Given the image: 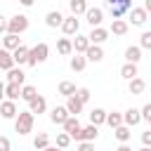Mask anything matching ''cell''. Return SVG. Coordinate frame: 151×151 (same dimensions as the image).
Listing matches in <instances>:
<instances>
[{
    "mask_svg": "<svg viewBox=\"0 0 151 151\" xmlns=\"http://www.w3.org/2000/svg\"><path fill=\"white\" fill-rule=\"evenodd\" d=\"M47 54H50V47H47L45 42H38V45H33V47L28 50L26 64H28V66H38V64H42V61L47 59Z\"/></svg>",
    "mask_w": 151,
    "mask_h": 151,
    "instance_id": "1",
    "label": "cell"
},
{
    "mask_svg": "<svg viewBox=\"0 0 151 151\" xmlns=\"http://www.w3.org/2000/svg\"><path fill=\"white\" fill-rule=\"evenodd\" d=\"M33 120H35V116H31L28 111H19L17 118H14V130L19 134H28L33 130Z\"/></svg>",
    "mask_w": 151,
    "mask_h": 151,
    "instance_id": "2",
    "label": "cell"
},
{
    "mask_svg": "<svg viewBox=\"0 0 151 151\" xmlns=\"http://www.w3.org/2000/svg\"><path fill=\"white\" fill-rule=\"evenodd\" d=\"M28 28V17L26 14H14L12 19H7V33L9 35H21Z\"/></svg>",
    "mask_w": 151,
    "mask_h": 151,
    "instance_id": "3",
    "label": "cell"
},
{
    "mask_svg": "<svg viewBox=\"0 0 151 151\" xmlns=\"http://www.w3.org/2000/svg\"><path fill=\"white\" fill-rule=\"evenodd\" d=\"M106 7L111 9L113 19H123V14L132 9V2H130V0H109V2H106Z\"/></svg>",
    "mask_w": 151,
    "mask_h": 151,
    "instance_id": "4",
    "label": "cell"
},
{
    "mask_svg": "<svg viewBox=\"0 0 151 151\" xmlns=\"http://www.w3.org/2000/svg\"><path fill=\"white\" fill-rule=\"evenodd\" d=\"M85 19H87V24H90L92 28H99L101 21H104V12H101V7H87Z\"/></svg>",
    "mask_w": 151,
    "mask_h": 151,
    "instance_id": "5",
    "label": "cell"
},
{
    "mask_svg": "<svg viewBox=\"0 0 151 151\" xmlns=\"http://www.w3.org/2000/svg\"><path fill=\"white\" fill-rule=\"evenodd\" d=\"M59 28L64 31V35H78L80 21H78L76 17H64V21H61V26H59Z\"/></svg>",
    "mask_w": 151,
    "mask_h": 151,
    "instance_id": "6",
    "label": "cell"
},
{
    "mask_svg": "<svg viewBox=\"0 0 151 151\" xmlns=\"http://www.w3.org/2000/svg\"><path fill=\"white\" fill-rule=\"evenodd\" d=\"M106 38H109V31L99 26V28H92V31H90V35H87V42H90V45H101Z\"/></svg>",
    "mask_w": 151,
    "mask_h": 151,
    "instance_id": "7",
    "label": "cell"
},
{
    "mask_svg": "<svg viewBox=\"0 0 151 151\" xmlns=\"http://www.w3.org/2000/svg\"><path fill=\"white\" fill-rule=\"evenodd\" d=\"M104 59V50H101V45H90L87 50H85V61H94V64H99Z\"/></svg>",
    "mask_w": 151,
    "mask_h": 151,
    "instance_id": "8",
    "label": "cell"
},
{
    "mask_svg": "<svg viewBox=\"0 0 151 151\" xmlns=\"http://www.w3.org/2000/svg\"><path fill=\"white\" fill-rule=\"evenodd\" d=\"M139 123H142V118H139V109H127V111L123 113V125H125V127L132 130V125H139Z\"/></svg>",
    "mask_w": 151,
    "mask_h": 151,
    "instance_id": "9",
    "label": "cell"
},
{
    "mask_svg": "<svg viewBox=\"0 0 151 151\" xmlns=\"http://www.w3.org/2000/svg\"><path fill=\"white\" fill-rule=\"evenodd\" d=\"M17 104L14 101H0V118H5V120H9V118H17Z\"/></svg>",
    "mask_w": 151,
    "mask_h": 151,
    "instance_id": "10",
    "label": "cell"
},
{
    "mask_svg": "<svg viewBox=\"0 0 151 151\" xmlns=\"http://www.w3.org/2000/svg\"><path fill=\"white\" fill-rule=\"evenodd\" d=\"M24 80H26V73L21 71V68H9L7 71V83H12V85H19V87H24Z\"/></svg>",
    "mask_w": 151,
    "mask_h": 151,
    "instance_id": "11",
    "label": "cell"
},
{
    "mask_svg": "<svg viewBox=\"0 0 151 151\" xmlns=\"http://www.w3.org/2000/svg\"><path fill=\"white\" fill-rule=\"evenodd\" d=\"M45 111H47V101H45V97L38 94V97L28 104V113H31V116H35V113L40 116V113H45Z\"/></svg>",
    "mask_w": 151,
    "mask_h": 151,
    "instance_id": "12",
    "label": "cell"
},
{
    "mask_svg": "<svg viewBox=\"0 0 151 151\" xmlns=\"http://www.w3.org/2000/svg\"><path fill=\"white\" fill-rule=\"evenodd\" d=\"M66 118H68V111H66L64 106H54V109L50 111V120H52L54 125H64Z\"/></svg>",
    "mask_w": 151,
    "mask_h": 151,
    "instance_id": "13",
    "label": "cell"
},
{
    "mask_svg": "<svg viewBox=\"0 0 151 151\" xmlns=\"http://www.w3.org/2000/svg\"><path fill=\"white\" fill-rule=\"evenodd\" d=\"M97 134H99V130H97L94 125H85V127H80V132H78V142H94Z\"/></svg>",
    "mask_w": 151,
    "mask_h": 151,
    "instance_id": "14",
    "label": "cell"
},
{
    "mask_svg": "<svg viewBox=\"0 0 151 151\" xmlns=\"http://www.w3.org/2000/svg\"><path fill=\"white\" fill-rule=\"evenodd\" d=\"M130 21H132V26H144L146 24V12L142 7H132L130 9Z\"/></svg>",
    "mask_w": 151,
    "mask_h": 151,
    "instance_id": "15",
    "label": "cell"
},
{
    "mask_svg": "<svg viewBox=\"0 0 151 151\" xmlns=\"http://www.w3.org/2000/svg\"><path fill=\"white\" fill-rule=\"evenodd\" d=\"M61 21H64V14H61L59 9H52V12H47V17H45V24H47L50 28L61 26Z\"/></svg>",
    "mask_w": 151,
    "mask_h": 151,
    "instance_id": "16",
    "label": "cell"
},
{
    "mask_svg": "<svg viewBox=\"0 0 151 151\" xmlns=\"http://www.w3.org/2000/svg\"><path fill=\"white\" fill-rule=\"evenodd\" d=\"M71 47H73V52H76V54H85V50L90 47L87 35H76V40H71Z\"/></svg>",
    "mask_w": 151,
    "mask_h": 151,
    "instance_id": "17",
    "label": "cell"
},
{
    "mask_svg": "<svg viewBox=\"0 0 151 151\" xmlns=\"http://www.w3.org/2000/svg\"><path fill=\"white\" fill-rule=\"evenodd\" d=\"M19 45H21L19 35H9V33H5V38H2V50H7V52H14Z\"/></svg>",
    "mask_w": 151,
    "mask_h": 151,
    "instance_id": "18",
    "label": "cell"
},
{
    "mask_svg": "<svg viewBox=\"0 0 151 151\" xmlns=\"http://www.w3.org/2000/svg\"><path fill=\"white\" fill-rule=\"evenodd\" d=\"M142 59V50L137 47V45H130L127 50H125V64H137Z\"/></svg>",
    "mask_w": 151,
    "mask_h": 151,
    "instance_id": "19",
    "label": "cell"
},
{
    "mask_svg": "<svg viewBox=\"0 0 151 151\" xmlns=\"http://www.w3.org/2000/svg\"><path fill=\"white\" fill-rule=\"evenodd\" d=\"M66 111H68V116H73V118H78V113L83 111V104L76 99V97H68L66 99V106H64Z\"/></svg>",
    "mask_w": 151,
    "mask_h": 151,
    "instance_id": "20",
    "label": "cell"
},
{
    "mask_svg": "<svg viewBox=\"0 0 151 151\" xmlns=\"http://www.w3.org/2000/svg\"><path fill=\"white\" fill-rule=\"evenodd\" d=\"M61 127H64V132H66L68 137H73V134L80 130V120H78V118H73V116H68V118H66V123H64Z\"/></svg>",
    "mask_w": 151,
    "mask_h": 151,
    "instance_id": "21",
    "label": "cell"
},
{
    "mask_svg": "<svg viewBox=\"0 0 151 151\" xmlns=\"http://www.w3.org/2000/svg\"><path fill=\"white\" fill-rule=\"evenodd\" d=\"M68 7H71V17H76V19H78V14H85L87 12V2L85 0H71Z\"/></svg>",
    "mask_w": 151,
    "mask_h": 151,
    "instance_id": "22",
    "label": "cell"
},
{
    "mask_svg": "<svg viewBox=\"0 0 151 151\" xmlns=\"http://www.w3.org/2000/svg\"><path fill=\"white\" fill-rule=\"evenodd\" d=\"M26 57H28V47H26V45H19V47L12 52V61H14V64H19V66H21V64H26Z\"/></svg>",
    "mask_w": 151,
    "mask_h": 151,
    "instance_id": "23",
    "label": "cell"
},
{
    "mask_svg": "<svg viewBox=\"0 0 151 151\" xmlns=\"http://www.w3.org/2000/svg\"><path fill=\"white\" fill-rule=\"evenodd\" d=\"M104 120H106V111H104V109H92V111H90V125L99 127Z\"/></svg>",
    "mask_w": 151,
    "mask_h": 151,
    "instance_id": "24",
    "label": "cell"
},
{
    "mask_svg": "<svg viewBox=\"0 0 151 151\" xmlns=\"http://www.w3.org/2000/svg\"><path fill=\"white\" fill-rule=\"evenodd\" d=\"M109 31H111L113 35H125V33H127V21H123V19H113Z\"/></svg>",
    "mask_w": 151,
    "mask_h": 151,
    "instance_id": "25",
    "label": "cell"
},
{
    "mask_svg": "<svg viewBox=\"0 0 151 151\" xmlns=\"http://www.w3.org/2000/svg\"><path fill=\"white\" fill-rule=\"evenodd\" d=\"M57 52H59L61 57H68V54L73 52V47H71V38H59V40H57Z\"/></svg>",
    "mask_w": 151,
    "mask_h": 151,
    "instance_id": "26",
    "label": "cell"
},
{
    "mask_svg": "<svg viewBox=\"0 0 151 151\" xmlns=\"http://www.w3.org/2000/svg\"><path fill=\"white\" fill-rule=\"evenodd\" d=\"M76 90H78V87H76L71 80H61V83H59V94H61V97H66V99H68V97H73V94H76Z\"/></svg>",
    "mask_w": 151,
    "mask_h": 151,
    "instance_id": "27",
    "label": "cell"
},
{
    "mask_svg": "<svg viewBox=\"0 0 151 151\" xmlns=\"http://www.w3.org/2000/svg\"><path fill=\"white\" fill-rule=\"evenodd\" d=\"M0 68H2V71H9V68H14L12 52H7V50H2V47H0Z\"/></svg>",
    "mask_w": 151,
    "mask_h": 151,
    "instance_id": "28",
    "label": "cell"
},
{
    "mask_svg": "<svg viewBox=\"0 0 151 151\" xmlns=\"http://www.w3.org/2000/svg\"><path fill=\"white\" fill-rule=\"evenodd\" d=\"M127 90H130V94H142V92L146 90V83L137 76V78H132V80H130V87H127Z\"/></svg>",
    "mask_w": 151,
    "mask_h": 151,
    "instance_id": "29",
    "label": "cell"
},
{
    "mask_svg": "<svg viewBox=\"0 0 151 151\" xmlns=\"http://www.w3.org/2000/svg\"><path fill=\"white\" fill-rule=\"evenodd\" d=\"M19 94H21V87H19V85H12V83L5 85V97H7V101H17Z\"/></svg>",
    "mask_w": 151,
    "mask_h": 151,
    "instance_id": "30",
    "label": "cell"
},
{
    "mask_svg": "<svg viewBox=\"0 0 151 151\" xmlns=\"http://www.w3.org/2000/svg\"><path fill=\"white\" fill-rule=\"evenodd\" d=\"M113 134H116V139H118L120 144H125V142L132 137V130H130V127H125V125H118V127L113 130Z\"/></svg>",
    "mask_w": 151,
    "mask_h": 151,
    "instance_id": "31",
    "label": "cell"
},
{
    "mask_svg": "<svg viewBox=\"0 0 151 151\" xmlns=\"http://www.w3.org/2000/svg\"><path fill=\"white\" fill-rule=\"evenodd\" d=\"M120 76L125 78V80H132V78H137L139 73H137V64H123V68H120Z\"/></svg>",
    "mask_w": 151,
    "mask_h": 151,
    "instance_id": "32",
    "label": "cell"
},
{
    "mask_svg": "<svg viewBox=\"0 0 151 151\" xmlns=\"http://www.w3.org/2000/svg\"><path fill=\"white\" fill-rule=\"evenodd\" d=\"M19 97H21L24 101H28V104H31V101H33V99L38 97V90H35L33 85H24V87H21V94H19Z\"/></svg>",
    "mask_w": 151,
    "mask_h": 151,
    "instance_id": "33",
    "label": "cell"
},
{
    "mask_svg": "<svg viewBox=\"0 0 151 151\" xmlns=\"http://www.w3.org/2000/svg\"><path fill=\"white\" fill-rule=\"evenodd\" d=\"M106 125H111L113 130L118 127V125H123V113H118V111H111V113H106V120H104Z\"/></svg>",
    "mask_w": 151,
    "mask_h": 151,
    "instance_id": "34",
    "label": "cell"
},
{
    "mask_svg": "<svg viewBox=\"0 0 151 151\" xmlns=\"http://www.w3.org/2000/svg\"><path fill=\"white\" fill-rule=\"evenodd\" d=\"M33 146H35L38 151H42V149H47V146H50V137H47L45 132H40V134H38L35 139H33Z\"/></svg>",
    "mask_w": 151,
    "mask_h": 151,
    "instance_id": "35",
    "label": "cell"
},
{
    "mask_svg": "<svg viewBox=\"0 0 151 151\" xmlns=\"http://www.w3.org/2000/svg\"><path fill=\"white\" fill-rule=\"evenodd\" d=\"M85 57H80V54H76V57H71V71H83L85 68Z\"/></svg>",
    "mask_w": 151,
    "mask_h": 151,
    "instance_id": "36",
    "label": "cell"
},
{
    "mask_svg": "<svg viewBox=\"0 0 151 151\" xmlns=\"http://www.w3.org/2000/svg\"><path fill=\"white\" fill-rule=\"evenodd\" d=\"M73 97H76V99H78V101H80V104H83V106H85V104H87V101H90V90H87V87H78V90H76V94H73Z\"/></svg>",
    "mask_w": 151,
    "mask_h": 151,
    "instance_id": "37",
    "label": "cell"
},
{
    "mask_svg": "<svg viewBox=\"0 0 151 151\" xmlns=\"http://www.w3.org/2000/svg\"><path fill=\"white\" fill-rule=\"evenodd\" d=\"M68 144H71V137H68L66 132H59V134H57V149H61V151H64Z\"/></svg>",
    "mask_w": 151,
    "mask_h": 151,
    "instance_id": "38",
    "label": "cell"
},
{
    "mask_svg": "<svg viewBox=\"0 0 151 151\" xmlns=\"http://www.w3.org/2000/svg\"><path fill=\"white\" fill-rule=\"evenodd\" d=\"M137 47H139V50H142V47H144V50L151 47V31H144V33H142V40H139Z\"/></svg>",
    "mask_w": 151,
    "mask_h": 151,
    "instance_id": "39",
    "label": "cell"
},
{
    "mask_svg": "<svg viewBox=\"0 0 151 151\" xmlns=\"http://www.w3.org/2000/svg\"><path fill=\"white\" fill-rule=\"evenodd\" d=\"M139 118H142V120H146V123L151 120V104H144V106L139 109Z\"/></svg>",
    "mask_w": 151,
    "mask_h": 151,
    "instance_id": "40",
    "label": "cell"
},
{
    "mask_svg": "<svg viewBox=\"0 0 151 151\" xmlns=\"http://www.w3.org/2000/svg\"><path fill=\"white\" fill-rule=\"evenodd\" d=\"M78 151H94V144L92 142H80L78 144Z\"/></svg>",
    "mask_w": 151,
    "mask_h": 151,
    "instance_id": "41",
    "label": "cell"
},
{
    "mask_svg": "<svg viewBox=\"0 0 151 151\" xmlns=\"http://www.w3.org/2000/svg\"><path fill=\"white\" fill-rule=\"evenodd\" d=\"M9 149H12V144H9V139L0 134V151H9Z\"/></svg>",
    "mask_w": 151,
    "mask_h": 151,
    "instance_id": "42",
    "label": "cell"
},
{
    "mask_svg": "<svg viewBox=\"0 0 151 151\" xmlns=\"http://www.w3.org/2000/svg\"><path fill=\"white\" fill-rule=\"evenodd\" d=\"M142 142H144V146H149V144H151V130L142 132Z\"/></svg>",
    "mask_w": 151,
    "mask_h": 151,
    "instance_id": "43",
    "label": "cell"
},
{
    "mask_svg": "<svg viewBox=\"0 0 151 151\" xmlns=\"http://www.w3.org/2000/svg\"><path fill=\"white\" fill-rule=\"evenodd\" d=\"M0 33H7V19L0 14Z\"/></svg>",
    "mask_w": 151,
    "mask_h": 151,
    "instance_id": "44",
    "label": "cell"
},
{
    "mask_svg": "<svg viewBox=\"0 0 151 151\" xmlns=\"http://www.w3.org/2000/svg\"><path fill=\"white\" fill-rule=\"evenodd\" d=\"M0 101H5V83L0 80Z\"/></svg>",
    "mask_w": 151,
    "mask_h": 151,
    "instance_id": "45",
    "label": "cell"
},
{
    "mask_svg": "<svg viewBox=\"0 0 151 151\" xmlns=\"http://www.w3.org/2000/svg\"><path fill=\"white\" fill-rule=\"evenodd\" d=\"M116 151H132V149H130V146H127V144H120V146H118V149H116Z\"/></svg>",
    "mask_w": 151,
    "mask_h": 151,
    "instance_id": "46",
    "label": "cell"
},
{
    "mask_svg": "<svg viewBox=\"0 0 151 151\" xmlns=\"http://www.w3.org/2000/svg\"><path fill=\"white\" fill-rule=\"evenodd\" d=\"M42 151H61V149H57V146H47V149H42Z\"/></svg>",
    "mask_w": 151,
    "mask_h": 151,
    "instance_id": "47",
    "label": "cell"
},
{
    "mask_svg": "<svg viewBox=\"0 0 151 151\" xmlns=\"http://www.w3.org/2000/svg\"><path fill=\"white\" fill-rule=\"evenodd\" d=\"M139 151H151V149H149V146H142V149H139Z\"/></svg>",
    "mask_w": 151,
    "mask_h": 151,
    "instance_id": "48",
    "label": "cell"
}]
</instances>
